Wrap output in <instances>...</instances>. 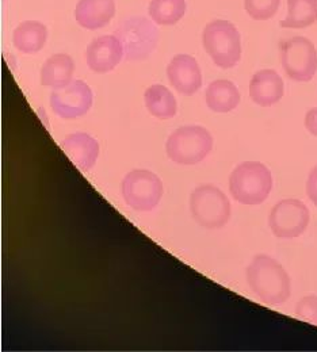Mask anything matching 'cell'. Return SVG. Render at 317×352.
<instances>
[{
	"label": "cell",
	"mask_w": 317,
	"mask_h": 352,
	"mask_svg": "<svg viewBox=\"0 0 317 352\" xmlns=\"http://www.w3.org/2000/svg\"><path fill=\"white\" fill-rule=\"evenodd\" d=\"M247 282L252 293L265 304H285L292 292L286 270L267 255H258L247 267Z\"/></svg>",
	"instance_id": "1"
},
{
	"label": "cell",
	"mask_w": 317,
	"mask_h": 352,
	"mask_svg": "<svg viewBox=\"0 0 317 352\" xmlns=\"http://www.w3.org/2000/svg\"><path fill=\"white\" fill-rule=\"evenodd\" d=\"M272 190V171L259 162H244L229 176V191L243 205L263 204Z\"/></svg>",
	"instance_id": "2"
},
{
	"label": "cell",
	"mask_w": 317,
	"mask_h": 352,
	"mask_svg": "<svg viewBox=\"0 0 317 352\" xmlns=\"http://www.w3.org/2000/svg\"><path fill=\"white\" fill-rule=\"evenodd\" d=\"M213 149V137L208 129L187 125L171 133L166 142L170 160L181 166H195L204 162Z\"/></svg>",
	"instance_id": "3"
},
{
	"label": "cell",
	"mask_w": 317,
	"mask_h": 352,
	"mask_svg": "<svg viewBox=\"0 0 317 352\" xmlns=\"http://www.w3.org/2000/svg\"><path fill=\"white\" fill-rule=\"evenodd\" d=\"M202 44L213 63L223 69L236 67L241 58L240 33L228 21L209 22L202 34Z\"/></svg>",
	"instance_id": "4"
},
{
	"label": "cell",
	"mask_w": 317,
	"mask_h": 352,
	"mask_svg": "<svg viewBox=\"0 0 317 352\" xmlns=\"http://www.w3.org/2000/svg\"><path fill=\"white\" fill-rule=\"evenodd\" d=\"M190 212L194 221L206 229H220L230 219V202L215 184H202L190 195Z\"/></svg>",
	"instance_id": "5"
},
{
	"label": "cell",
	"mask_w": 317,
	"mask_h": 352,
	"mask_svg": "<svg viewBox=\"0 0 317 352\" xmlns=\"http://www.w3.org/2000/svg\"><path fill=\"white\" fill-rule=\"evenodd\" d=\"M122 198L136 212H152L162 201L163 183L160 177L148 170H133L121 183Z\"/></svg>",
	"instance_id": "6"
},
{
	"label": "cell",
	"mask_w": 317,
	"mask_h": 352,
	"mask_svg": "<svg viewBox=\"0 0 317 352\" xmlns=\"http://www.w3.org/2000/svg\"><path fill=\"white\" fill-rule=\"evenodd\" d=\"M281 63L294 82H311L317 72V50L305 37H293L281 44Z\"/></svg>",
	"instance_id": "7"
},
{
	"label": "cell",
	"mask_w": 317,
	"mask_h": 352,
	"mask_svg": "<svg viewBox=\"0 0 317 352\" xmlns=\"http://www.w3.org/2000/svg\"><path fill=\"white\" fill-rule=\"evenodd\" d=\"M116 36L122 43L125 58L129 61L145 60L159 40L157 30L145 18H131L122 22Z\"/></svg>",
	"instance_id": "8"
},
{
	"label": "cell",
	"mask_w": 317,
	"mask_h": 352,
	"mask_svg": "<svg viewBox=\"0 0 317 352\" xmlns=\"http://www.w3.org/2000/svg\"><path fill=\"white\" fill-rule=\"evenodd\" d=\"M311 220L308 206L298 199L279 201L270 212L269 226L278 239H296L301 236Z\"/></svg>",
	"instance_id": "9"
},
{
	"label": "cell",
	"mask_w": 317,
	"mask_h": 352,
	"mask_svg": "<svg viewBox=\"0 0 317 352\" xmlns=\"http://www.w3.org/2000/svg\"><path fill=\"white\" fill-rule=\"evenodd\" d=\"M92 102V89L83 80H75L67 87L54 89L49 99L53 113L63 120H76L86 116Z\"/></svg>",
	"instance_id": "10"
},
{
	"label": "cell",
	"mask_w": 317,
	"mask_h": 352,
	"mask_svg": "<svg viewBox=\"0 0 317 352\" xmlns=\"http://www.w3.org/2000/svg\"><path fill=\"white\" fill-rule=\"evenodd\" d=\"M125 56L124 46L117 36H102L91 41L86 50V61L92 72L113 71Z\"/></svg>",
	"instance_id": "11"
},
{
	"label": "cell",
	"mask_w": 317,
	"mask_h": 352,
	"mask_svg": "<svg viewBox=\"0 0 317 352\" xmlns=\"http://www.w3.org/2000/svg\"><path fill=\"white\" fill-rule=\"evenodd\" d=\"M167 78L171 86L184 96H191L202 87L201 68L190 54H177L170 61Z\"/></svg>",
	"instance_id": "12"
},
{
	"label": "cell",
	"mask_w": 317,
	"mask_h": 352,
	"mask_svg": "<svg viewBox=\"0 0 317 352\" xmlns=\"http://www.w3.org/2000/svg\"><path fill=\"white\" fill-rule=\"evenodd\" d=\"M61 148L71 162L85 173L90 171L99 157V142L89 133L68 134L61 141Z\"/></svg>",
	"instance_id": "13"
},
{
	"label": "cell",
	"mask_w": 317,
	"mask_h": 352,
	"mask_svg": "<svg viewBox=\"0 0 317 352\" xmlns=\"http://www.w3.org/2000/svg\"><path fill=\"white\" fill-rule=\"evenodd\" d=\"M285 94L282 78L274 69L256 72L250 82V96L261 107H270L278 103Z\"/></svg>",
	"instance_id": "14"
},
{
	"label": "cell",
	"mask_w": 317,
	"mask_h": 352,
	"mask_svg": "<svg viewBox=\"0 0 317 352\" xmlns=\"http://www.w3.org/2000/svg\"><path fill=\"white\" fill-rule=\"evenodd\" d=\"M114 14V0H79L75 8L76 22L87 30L105 28L110 23Z\"/></svg>",
	"instance_id": "15"
},
{
	"label": "cell",
	"mask_w": 317,
	"mask_h": 352,
	"mask_svg": "<svg viewBox=\"0 0 317 352\" xmlns=\"http://www.w3.org/2000/svg\"><path fill=\"white\" fill-rule=\"evenodd\" d=\"M75 61L69 54L57 53L50 56L41 68V85L53 89L67 87L72 82Z\"/></svg>",
	"instance_id": "16"
},
{
	"label": "cell",
	"mask_w": 317,
	"mask_h": 352,
	"mask_svg": "<svg viewBox=\"0 0 317 352\" xmlns=\"http://www.w3.org/2000/svg\"><path fill=\"white\" fill-rule=\"evenodd\" d=\"M47 29L45 25L39 21H25L17 26L12 34L14 46L25 53L34 54L39 53L46 44Z\"/></svg>",
	"instance_id": "17"
},
{
	"label": "cell",
	"mask_w": 317,
	"mask_h": 352,
	"mask_svg": "<svg viewBox=\"0 0 317 352\" xmlns=\"http://www.w3.org/2000/svg\"><path fill=\"white\" fill-rule=\"evenodd\" d=\"M146 110L157 120L167 121L177 116L178 103L173 92L162 85H153L144 92Z\"/></svg>",
	"instance_id": "18"
},
{
	"label": "cell",
	"mask_w": 317,
	"mask_h": 352,
	"mask_svg": "<svg viewBox=\"0 0 317 352\" xmlns=\"http://www.w3.org/2000/svg\"><path fill=\"white\" fill-rule=\"evenodd\" d=\"M205 100L208 107L216 113H229L240 103V92L229 80H215L206 88Z\"/></svg>",
	"instance_id": "19"
},
{
	"label": "cell",
	"mask_w": 317,
	"mask_h": 352,
	"mask_svg": "<svg viewBox=\"0 0 317 352\" xmlns=\"http://www.w3.org/2000/svg\"><path fill=\"white\" fill-rule=\"evenodd\" d=\"M317 21V0H287V15L281 22L283 29H305Z\"/></svg>",
	"instance_id": "20"
},
{
	"label": "cell",
	"mask_w": 317,
	"mask_h": 352,
	"mask_svg": "<svg viewBox=\"0 0 317 352\" xmlns=\"http://www.w3.org/2000/svg\"><path fill=\"white\" fill-rule=\"evenodd\" d=\"M186 12V0H151L149 15L162 26L178 23Z\"/></svg>",
	"instance_id": "21"
},
{
	"label": "cell",
	"mask_w": 317,
	"mask_h": 352,
	"mask_svg": "<svg viewBox=\"0 0 317 352\" xmlns=\"http://www.w3.org/2000/svg\"><path fill=\"white\" fill-rule=\"evenodd\" d=\"M281 0H244L247 14L255 21H269L276 14Z\"/></svg>",
	"instance_id": "22"
},
{
	"label": "cell",
	"mask_w": 317,
	"mask_h": 352,
	"mask_svg": "<svg viewBox=\"0 0 317 352\" xmlns=\"http://www.w3.org/2000/svg\"><path fill=\"white\" fill-rule=\"evenodd\" d=\"M296 316L308 324L317 325V296H307L296 305Z\"/></svg>",
	"instance_id": "23"
},
{
	"label": "cell",
	"mask_w": 317,
	"mask_h": 352,
	"mask_svg": "<svg viewBox=\"0 0 317 352\" xmlns=\"http://www.w3.org/2000/svg\"><path fill=\"white\" fill-rule=\"evenodd\" d=\"M307 194L309 199L317 206V166L311 171L307 182Z\"/></svg>",
	"instance_id": "24"
},
{
	"label": "cell",
	"mask_w": 317,
	"mask_h": 352,
	"mask_svg": "<svg viewBox=\"0 0 317 352\" xmlns=\"http://www.w3.org/2000/svg\"><path fill=\"white\" fill-rule=\"evenodd\" d=\"M305 128L307 131L317 137V107L311 109L305 116Z\"/></svg>",
	"instance_id": "25"
}]
</instances>
